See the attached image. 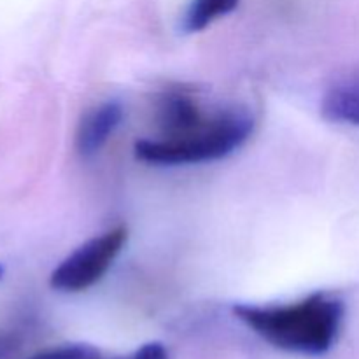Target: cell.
<instances>
[{
    "mask_svg": "<svg viewBox=\"0 0 359 359\" xmlns=\"http://www.w3.org/2000/svg\"><path fill=\"white\" fill-rule=\"evenodd\" d=\"M344 304L326 293L309 294L290 305H235L233 314L277 349L298 354L328 353L339 339Z\"/></svg>",
    "mask_w": 359,
    "mask_h": 359,
    "instance_id": "obj_1",
    "label": "cell"
},
{
    "mask_svg": "<svg viewBox=\"0 0 359 359\" xmlns=\"http://www.w3.org/2000/svg\"><path fill=\"white\" fill-rule=\"evenodd\" d=\"M255 119L244 109L224 111L205 119L198 128L174 139L137 140L133 151L140 161L154 165H189L221 160L251 137Z\"/></svg>",
    "mask_w": 359,
    "mask_h": 359,
    "instance_id": "obj_2",
    "label": "cell"
},
{
    "mask_svg": "<svg viewBox=\"0 0 359 359\" xmlns=\"http://www.w3.org/2000/svg\"><path fill=\"white\" fill-rule=\"evenodd\" d=\"M126 238V228L116 226L81 244L53 270L49 277L51 287L65 293H79L95 286L118 258Z\"/></svg>",
    "mask_w": 359,
    "mask_h": 359,
    "instance_id": "obj_3",
    "label": "cell"
},
{
    "mask_svg": "<svg viewBox=\"0 0 359 359\" xmlns=\"http://www.w3.org/2000/svg\"><path fill=\"white\" fill-rule=\"evenodd\" d=\"M123 119V107L118 102H104L90 109L77 125L76 149L81 156H93L105 146Z\"/></svg>",
    "mask_w": 359,
    "mask_h": 359,
    "instance_id": "obj_4",
    "label": "cell"
},
{
    "mask_svg": "<svg viewBox=\"0 0 359 359\" xmlns=\"http://www.w3.org/2000/svg\"><path fill=\"white\" fill-rule=\"evenodd\" d=\"M205 118L189 95L172 91L161 95L158 100V123L163 128V139L186 135L198 128Z\"/></svg>",
    "mask_w": 359,
    "mask_h": 359,
    "instance_id": "obj_5",
    "label": "cell"
},
{
    "mask_svg": "<svg viewBox=\"0 0 359 359\" xmlns=\"http://www.w3.org/2000/svg\"><path fill=\"white\" fill-rule=\"evenodd\" d=\"M321 112L330 121L359 126V81L330 90L323 100Z\"/></svg>",
    "mask_w": 359,
    "mask_h": 359,
    "instance_id": "obj_6",
    "label": "cell"
},
{
    "mask_svg": "<svg viewBox=\"0 0 359 359\" xmlns=\"http://www.w3.org/2000/svg\"><path fill=\"white\" fill-rule=\"evenodd\" d=\"M238 2L241 0H191L182 20V28L188 34L205 30L217 18L237 9Z\"/></svg>",
    "mask_w": 359,
    "mask_h": 359,
    "instance_id": "obj_7",
    "label": "cell"
},
{
    "mask_svg": "<svg viewBox=\"0 0 359 359\" xmlns=\"http://www.w3.org/2000/svg\"><path fill=\"white\" fill-rule=\"evenodd\" d=\"M27 359H104L95 347L86 344H69V346L53 347Z\"/></svg>",
    "mask_w": 359,
    "mask_h": 359,
    "instance_id": "obj_8",
    "label": "cell"
},
{
    "mask_svg": "<svg viewBox=\"0 0 359 359\" xmlns=\"http://www.w3.org/2000/svg\"><path fill=\"white\" fill-rule=\"evenodd\" d=\"M114 359H168V353L160 342H149L144 344L142 347H139L132 356Z\"/></svg>",
    "mask_w": 359,
    "mask_h": 359,
    "instance_id": "obj_9",
    "label": "cell"
},
{
    "mask_svg": "<svg viewBox=\"0 0 359 359\" xmlns=\"http://www.w3.org/2000/svg\"><path fill=\"white\" fill-rule=\"evenodd\" d=\"M14 340L11 339L9 335H6V333L0 332V358L4 356V354L7 353V351L11 349V346H13Z\"/></svg>",
    "mask_w": 359,
    "mask_h": 359,
    "instance_id": "obj_10",
    "label": "cell"
},
{
    "mask_svg": "<svg viewBox=\"0 0 359 359\" xmlns=\"http://www.w3.org/2000/svg\"><path fill=\"white\" fill-rule=\"evenodd\" d=\"M2 276H4V269H2V266H0V279H2Z\"/></svg>",
    "mask_w": 359,
    "mask_h": 359,
    "instance_id": "obj_11",
    "label": "cell"
}]
</instances>
